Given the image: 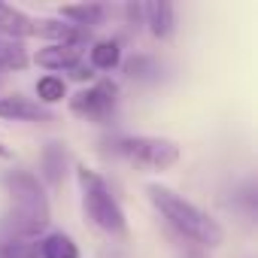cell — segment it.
Listing matches in <instances>:
<instances>
[{"label":"cell","mask_w":258,"mask_h":258,"mask_svg":"<svg viewBox=\"0 0 258 258\" xmlns=\"http://www.w3.org/2000/svg\"><path fill=\"white\" fill-rule=\"evenodd\" d=\"M28 67V55L16 40L0 37V70H25Z\"/></svg>","instance_id":"2e32d148"},{"label":"cell","mask_w":258,"mask_h":258,"mask_svg":"<svg viewBox=\"0 0 258 258\" xmlns=\"http://www.w3.org/2000/svg\"><path fill=\"white\" fill-rule=\"evenodd\" d=\"M0 258H40L37 243H0Z\"/></svg>","instance_id":"ac0fdd59"},{"label":"cell","mask_w":258,"mask_h":258,"mask_svg":"<svg viewBox=\"0 0 258 258\" xmlns=\"http://www.w3.org/2000/svg\"><path fill=\"white\" fill-rule=\"evenodd\" d=\"M91 70H115L121 64V49L115 40H100L91 46Z\"/></svg>","instance_id":"5bb4252c"},{"label":"cell","mask_w":258,"mask_h":258,"mask_svg":"<svg viewBox=\"0 0 258 258\" xmlns=\"http://www.w3.org/2000/svg\"><path fill=\"white\" fill-rule=\"evenodd\" d=\"M76 179L82 188V207L85 216L106 234H121L124 231V213L118 207V201L109 195L106 182L100 179V173L88 170V167H76Z\"/></svg>","instance_id":"3957f363"},{"label":"cell","mask_w":258,"mask_h":258,"mask_svg":"<svg viewBox=\"0 0 258 258\" xmlns=\"http://www.w3.org/2000/svg\"><path fill=\"white\" fill-rule=\"evenodd\" d=\"M58 16H61V22L73 25L76 31H88L106 19V7H100V4H67L58 10Z\"/></svg>","instance_id":"30bf717a"},{"label":"cell","mask_w":258,"mask_h":258,"mask_svg":"<svg viewBox=\"0 0 258 258\" xmlns=\"http://www.w3.org/2000/svg\"><path fill=\"white\" fill-rule=\"evenodd\" d=\"M64 164H67V149L61 143H49L40 155V173L49 185H58L64 176Z\"/></svg>","instance_id":"7c38bea8"},{"label":"cell","mask_w":258,"mask_h":258,"mask_svg":"<svg viewBox=\"0 0 258 258\" xmlns=\"http://www.w3.org/2000/svg\"><path fill=\"white\" fill-rule=\"evenodd\" d=\"M115 85L109 79H100L94 82L91 88H82L73 100H70V109L82 118H91V121H106L109 112L115 109Z\"/></svg>","instance_id":"5b68a950"},{"label":"cell","mask_w":258,"mask_h":258,"mask_svg":"<svg viewBox=\"0 0 258 258\" xmlns=\"http://www.w3.org/2000/svg\"><path fill=\"white\" fill-rule=\"evenodd\" d=\"M37 103L43 106V103H61L64 97H67V82L61 79V76H55V73H49V76H43L40 82H37Z\"/></svg>","instance_id":"9a60e30c"},{"label":"cell","mask_w":258,"mask_h":258,"mask_svg":"<svg viewBox=\"0 0 258 258\" xmlns=\"http://www.w3.org/2000/svg\"><path fill=\"white\" fill-rule=\"evenodd\" d=\"M34 37L49 40V46H67V43H82V31L61 19H34Z\"/></svg>","instance_id":"8fae6325"},{"label":"cell","mask_w":258,"mask_h":258,"mask_svg":"<svg viewBox=\"0 0 258 258\" xmlns=\"http://www.w3.org/2000/svg\"><path fill=\"white\" fill-rule=\"evenodd\" d=\"M0 158H10V149H7L4 143H0Z\"/></svg>","instance_id":"44dd1931"},{"label":"cell","mask_w":258,"mask_h":258,"mask_svg":"<svg viewBox=\"0 0 258 258\" xmlns=\"http://www.w3.org/2000/svg\"><path fill=\"white\" fill-rule=\"evenodd\" d=\"M115 152L152 170H167L179 161V146L164 137H121L115 140Z\"/></svg>","instance_id":"277c9868"},{"label":"cell","mask_w":258,"mask_h":258,"mask_svg":"<svg viewBox=\"0 0 258 258\" xmlns=\"http://www.w3.org/2000/svg\"><path fill=\"white\" fill-rule=\"evenodd\" d=\"M146 191H149V201L155 204V210L167 219V225L173 231H179L182 237H188L201 246H222V240H225L222 225L213 216H207L201 207H195L191 201H185L182 195H176L164 185H149Z\"/></svg>","instance_id":"7a4b0ae2"},{"label":"cell","mask_w":258,"mask_h":258,"mask_svg":"<svg viewBox=\"0 0 258 258\" xmlns=\"http://www.w3.org/2000/svg\"><path fill=\"white\" fill-rule=\"evenodd\" d=\"M0 37L7 40H28L34 37V19L22 10H16L13 4H4L0 0Z\"/></svg>","instance_id":"ba28073f"},{"label":"cell","mask_w":258,"mask_h":258,"mask_svg":"<svg viewBox=\"0 0 258 258\" xmlns=\"http://www.w3.org/2000/svg\"><path fill=\"white\" fill-rule=\"evenodd\" d=\"M143 22L149 25L152 37L167 40L176 28V10L173 4H164V0H152V4H143Z\"/></svg>","instance_id":"9c48e42d"},{"label":"cell","mask_w":258,"mask_h":258,"mask_svg":"<svg viewBox=\"0 0 258 258\" xmlns=\"http://www.w3.org/2000/svg\"><path fill=\"white\" fill-rule=\"evenodd\" d=\"M4 188L13 207L0 225V243H34L52 219V207L40 179L28 170H10L4 176Z\"/></svg>","instance_id":"6da1fadb"},{"label":"cell","mask_w":258,"mask_h":258,"mask_svg":"<svg viewBox=\"0 0 258 258\" xmlns=\"http://www.w3.org/2000/svg\"><path fill=\"white\" fill-rule=\"evenodd\" d=\"M0 118H10V121H49L52 112L46 106H40L37 100L28 97H4L0 100Z\"/></svg>","instance_id":"52a82bcc"},{"label":"cell","mask_w":258,"mask_h":258,"mask_svg":"<svg viewBox=\"0 0 258 258\" xmlns=\"http://www.w3.org/2000/svg\"><path fill=\"white\" fill-rule=\"evenodd\" d=\"M70 73H73V76H76L79 82H85V79H91V76H94V73H91V67H79V64H76V67H73Z\"/></svg>","instance_id":"ffe728a7"},{"label":"cell","mask_w":258,"mask_h":258,"mask_svg":"<svg viewBox=\"0 0 258 258\" xmlns=\"http://www.w3.org/2000/svg\"><path fill=\"white\" fill-rule=\"evenodd\" d=\"M124 73L131 79H152L158 73V64L149 55H134L131 61H124Z\"/></svg>","instance_id":"e0dca14e"},{"label":"cell","mask_w":258,"mask_h":258,"mask_svg":"<svg viewBox=\"0 0 258 258\" xmlns=\"http://www.w3.org/2000/svg\"><path fill=\"white\" fill-rule=\"evenodd\" d=\"M82 58V43H67V46H46L37 49L34 64L43 70H73Z\"/></svg>","instance_id":"8992f818"},{"label":"cell","mask_w":258,"mask_h":258,"mask_svg":"<svg viewBox=\"0 0 258 258\" xmlns=\"http://www.w3.org/2000/svg\"><path fill=\"white\" fill-rule=\"evenodd\" d=\"M37 252H40V258H79V246L67 234H61V231L46 234L37 243Z\"/></svg>","instance_id":"4fadbf2b"},{"label":"cell","mask_w":258,"mask_h":258,"mask_svg":"<svg viewBox=\"0 0 258 258\" xmlns=\"http://www.w3.org/2000/svg\"><path fill=\"white\" fill-rule=\"evenodd\" d=\"M124 16H127V22H131V25L143 22V4H127L124 7Z\"/></svg>","instance_id":"d6986e66"}]
</instances>
